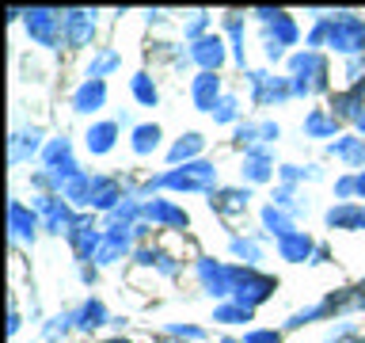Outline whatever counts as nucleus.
I'll return each instance as SVG.
<instances>
[{"label":"nucleus","mask_w":365,"mask_h":343,"mask_svg":"<svg viewBox=\"0 0 365 343\" xmlns=\"http://www.w3.org/2000/svg\"><path fill=\"white\" fill-rule=\"evenodd\" d=\"M198 191V194H213L217 191V168L210 164V160H190V164H179V168H168L160 172V176H153L148 183H141V194L137 199H145V194H156V191Z\"/></svg>","instance_id":"f257e3e1"},{"label":"nucleus","mask_w":365,"mask_h":343,"mask_svg":"<svg viewBox=\"0 0 365 343\" xmlns=\"http://www.w3.org/2000/svg\"><path fill=\"white\" fill-rule=\"evenodd\" d=\"M274 290H278V279L259 267H244V263H236L232 267V302L247 305V309H259L262 302H270Z\"/></svg>","instance_id":"f03ea898"},{"label":"nucleus","mask_w":365,"mask_h":343,"mask_svg":"<svg viewBox=\"0 0 365 343\" xmlns=\"http://www.w3.org/2000/svg\"><path fill=\"white\" fill-rule=\"evenodd\" d=\"M327 46L342 57H361L365 54V19L354 11H331L327 16Z\"/></svg>","instance_id":"7ed1b4c3"},{"label":"nucleus","mask_w":365,"mask_h":343,"mask_svg":"<svg viewBox=\"0 0 365 343\" xmlns=\"http://www.w3.org/2000/svg\"><path fill=\"white\" fill-rule=\"evenodd\" d=\"M23 27L38 46L46 50H57L65 42V11H53V8H27L23 11Z\"/></svg>","instance_id":"20e7f679"},{"label":"nucleus","mask_w":365,"mask_h":343,"mask_svg":"<svg viewBox=\"0 0 365 343\" xmlns=\"http://www.w3.org/2000/svg\"><path fill=\"white\" fill-rule=\"evenodd\" d=\"M42 168L53 176L57 194H61V187L76 176V172H84V168L76 164V156H73V141H68V137H50V141H46V149H42Z\"/></svg>","instance_id":"39448f33"},{"label":"nucleus","mask_w":365,"mask_h":343,"mask_svg":"<svg viewBox=\"0 0 365 343\" xmlns=\"http://www.w3.org/2000/svg\"><path fill=\"white\" fill-rule=\"evenodd\" d=\"M247 84H251L255 107H278V103L293 99L289 76H270V73H262V69H247Z\"/></svg>","instance_id":"423d86ee"},{"label":"nucleus","mask_w":365,"mask_h":343,"mask_svg":"<svg viewBox=\"0 0 365 343\" xmlns=\"http://www.w3.org/2000/svg\"><path fill=\"white\" fill-rule=\"evenodd\" d=\"M31 206L38 210V217H42V229L50 237H68V229L76 225V214H73V206H68L61 194H34L31 199Z\"/></svg>","instance_id":"0eeeda50"},{"label":"nucleus","mask_w":365,"mask_h":343,"mask_svg":"<svg viewBox=\"0 0 365 343\" xmlns=\"http://www.w3.org/2000/svg\"><path fill=\"white\" fill-rule=\"evenodd\" d=\"M68 244H73V256L80 259V267H88V263L96 259L99 244H103V233H99L96 217H91V214H76V225L68 229Z\"/></svg>","instance_id":"6e6552de"},{"label":"nucleus","mask_w":365,"mask_h":343,"mask_svg":"<svg viewBox=\"0 0 365 343\" xmlns=\"http://www.w3.org/2000/svg\"><path fill=\"white\" fill-rule=\"evenodd\" d=\"M130 252H137L133 248V229L130 225H110L107 233H103V244H99V252H96V267H110V263H118L122 256H130Z\"/></svg>","instance_id":"1a4fd4ad"},{"label":"nucleus","mask_w":365,"mask_h":343,"mask_svg":"<svg viewBox=\"0 0 365 343\" xmlns=\"http://www.w3.org/2000/svg\"><path fill=\"white\" fill-rule=\"evenodd\" d=\"M141 222L156 225V229H187L190 225V214L175 206L171 199H145V210H141Z\"/></svg>","instance_id":"9d476101"},{"label":"nucleus","mask_w":365,"mask_h":343,"mask_svg":"<svg viewBox=\"0 0 365 343\" xmlns=\"http://www.w3.org/2000/svg\"><path fill=\"white\" fill-rule=\"evenodd\" d=\"M289 76H301V80H308L316 91H327V61L319 57V50H297V54H289Z\"/></svg>","instance_id":"9b49d317"},{"label":"nucleus","mask_w":365,"mask_h":343,"mask_svg":"<svg viewBox=\"0 0 365 343\" xmlns=\"http://www.w3.org/2000/svg\"><path fill=\"white\" fill-rule=\"evenodd\" d=\"M198 282L210 297H232V267L213 256L198 259Z\"/></svg>","instance_id":"f8f14e48"},{"label":"nucleus","mask_w":365,"mask_h":343,"mask_svg":"<svg viewBox=\"0 0 365 343\" xmlns=\"http://www.w3.org/2000/svg\"><path fill=\"white\" fill-rule=\"evenodd\" d=\"M38 229H42V217H38V210H34V206L19 202V199H11V202H8V233H11V240L34 244Z\"/></svg>","instance_id":"ddd939ff"},{"label":"nucleus","mask_w":365,"mask_h":343,"mask_svg":"<svg viewBox=\"0 0 365 343\" xmlns=\"http://www.w3.org/2000/svg\"><path fill=\"white\" fill-rule=\"evenodd\" d=\"M190 61L202 69V73H221V65L228 61V42L221 34H205V39L190 42Z\"/></svg>","instance_id":"4468645a"},{"label":"nucleus","mask_w":365,"mask_h":343,"mask_svg":"<svg viewBox=\"0 0 365 343\" xmlns=\"http://www.w3.org/2000/svg\"><path fill=\"white\" fill-rule=\"evenodd\" d=\"M96 39V11L88 8H68L65 11V46L68 50H84Z\"/></svg>","instance_id":"2eb2a0df"},{"label":"nucleus","mask_w":365,"mask_h":343,"mask_svg":"<svg viewBox=\"0 0 365 343\" xmlns=\"http://www.w3.org/2000/svg\"><path fill=\"white\" fill-rule=\"evenodd\" d=\"M125 194H130V187L118 176H91V210H103V214L118 210Z\"/></svg>","instance_id":"dca6fc26"},{"label":"nucleus","mask_w":365,"mask_h":343,"mask_svg":"<svg viewBox=\"0 0 365 343\" xmlns=\"http://www.w3.org/2000/svg\"><path fill=\"white\" fill-rule=\"evenodd\" d=\"M331 114H335L339 122L358 126V119L365 114V80L361 84H350L346 91H335V96H331Z\"/></svg>","instance_id":"f3484780"},{"label":"nucleus","mask_w":365,"mask_h":343,"mask_svg":"<svg viewBox=\"0 0 365 343\" xmlns=\"http://www.w3.org/2000/svg\"><path fill=\"white\" fill-rule=\"evenodd\" d=\"M42 130L38 126H19L16 134L8 137V160L11 164H27L31 156H38L42 153Z\"/></svg>","instance_id":"a211bd4d"},{"label":"nucleus","mask_w":365,"mask_h":343,"mask_svg":"<svg viewBox=\"0 0 365 343\" xmlns=\"http://www.w3.org/2000/svg\"><path fill=\"white\" fill-rule=\"evenodd\" d=\"M316 248H319V244L304 233V229H293L289 237H282V240H278V256H282L285 263H312Z\"/></svg>","instance_id":"6ab92c4d"},{"label":"nucleus","mask_w":365,"mask_h":343,"mask_svg":"<svg viewBox=\"0 0 365 343\" xmlns=\"http://www.w3.org/2000/svg\"><path fill=\"white\" fill-rule=\"evenodd\" d=\"M107 107V80H84L76 91H73V111L76 114H96Z\"/></svg>","instance_id":"aec40b11"},{"label":"nucleus","mask_w":365,"mask_h":343,"mask_svg":"<svg viewBox=\"0 0 365 343\" xmlns=\"http://www.w3.org/2000/svg\"><path fill=\"white\" fill-rule=\"evenodd\" d=\"M324 225L327 229H346V233H361L365 229V206H358V202L331 206V210L324 214Z\"/></svg>","instance_id":"412c9836"},{"label":"nucleus","mask_w":365,"mask_h":343,"mask_svg":"<svg viewBox=\"0 0 365 343\" xmlns=\"http://www.w3.org/2000/svg\"><path fill=\"white\" fill-rule=\"evenodd\" d=\"M190 96H194V107L205 111V114H213V107L221 103V76L217 73H198L194 76V84H190Z\"/></svg>","instance_id":"4be33fe9"},{"label":"nucleus","mask_w":365,"mask_h":343,"mask_svg":"<svg viewBox=\"0 0 365 343\" xmlns=\"http://www.w3.org/2000/svg\"><path fill=\"white\" fill-rule=\"evenodd\" d=\"M327 153L339 156L342 164L365 172V137H361V134H342V137H335V141L327 145Z\"/></svg>","instance_id":"5701e85b"},{"label":"nucleus","mask_w":365,"mask_h":343,"mask_svg":"<svg viewBox=\"0 0 365 343\" xmlns=\"http://www.w3.org/2000/svg\"><path fill=\"white\" fill-rule=\"evenodd\" d=\"M118 130H122L118 122H91L88 134H84L88 153H91V156H107L110 149L118 145Z\"/></svg>","instance_id":"b1692460"},{"label":"nucleus","mask_w":365,"mask_h":343,"mask_svg":"<svg viewBox=\"0 0 365 343\" xmlns=\"http://www.w3.org/2000/svg\"><path fill=\"white\" fill-rule=\"evenodd\" d=\"M247 199H251L247 187H217L210 194V206H213V214L232 217V214H244L247 210Z\"/></svg>","instance_id":"393cba45"},{"label":"nucleus","mask_w":365,"mask_h":343,"mask_svg":"<svg viewBox=\"0 0 365 343\" xmlns=\"http://www.w3.org/2000/svg\"><path fill=\"white\" fill-rule=\"evenodd\" d=\"M274 176V156L267 145H255L244 153V179L247 183H267Z\"/></svg>","instance_id":"a878e982"},{"label":"nucleus","mask_w":365,"mask_h":343,"mask_svg":"<svg viewBox=\"0 0 365 343\" xmlns=\"http://www.w3.org/2000/svg\"><path fill=\"white\" fill-rule=\"evenodd\" d=\"M297 39H301V31H297V23H293V16L289 11H278L267 27H262V42H274V46H297Z\"/></svg>","instance_id":"bb28decb"},{"label":"nucleus","mask_w":365,"mask_h":343,"mask_svg":"<svg viewBox=\"0 0 365 343\" xmlns=\"http://www.w3.org/2000/svg\"><path fill=\"white\" fill-rule=\"evenodd\" d=\"M202 149H205V137L202 134H182L175 145L168 149V164L179 168V164H190V160H202Z\"/></svg>","instance_id":"cd10ccee"},{"label":"nucleus","mask_w":365,"mask_h":343,"mask_svg":"<svg viewBox=\"0 0 365 343\" xmlns=\"http://www.w3.org/2000/svg\"><path fill=\"white\" fill-rule=\"evenodd\" d=\"M160 137H164V130H160L156 122H137L133 134H130V149L137 156H153L160 149Z\"/></svg>","instance_id":"c85d7f7f"},{"label":"nucleus","mask_w":365,"mask_h":343,"mask_svg":"<svg viewBox=\"0 0 365 343\" xmlns=\"http://www.w3.org/2000/svg\"><path fill=\"white\" fill-rule=\"evenodd\" d=\"M304 137H342L339 134V119L331 111H324V107L308 111L304 114Z\"/></svg>","instance_id":"c756f323"},{"label":"nucleus","mask_w":365,"mask_h":343,"mask_svg":"<svg viewBox=\"0 0 365 343\" xmlns=\"http://www.w3.org/2000/svg\"><path fill=\"white\" fill-rule=\"evenodd\" d=\"M259 217H262V229H267L270 237H278V240H282V237H289L293 229H297V225H293V214H289V210H282V206H274V202L262 206V214H259Z\"/></svg>","instance_id":"7c9ffc66"},{"label":"nucleus","mask_w":365,"mask_h":343,"mask_svg":"<svg viewBox=\"0 0 365 343\" xmlns=\"http://www.w3.org/2000/svg\"><path fill=\"white\" fill-rule=\"evenodd\" d=\"M61 199L73 206V210H84V206H91V176L88 172H76L73 179L61 187Z\"/></svg>","instance_id":"2f4dec72"},{"label":"nucleus","mask_w":365,"mask_h":343,"mask_svg":"<svg viewBox=\"0 0 365 343\" xmlns=\"http://www.w3.org/2000/svg\"><path fill=\"white\" fill-rule=\"evenodd\" d=\"M107 320H110L107 317V305H103L99 297H88V302L76 309V328L80 332H96V328L107 324Z\"/></svg>","instance_id":"473e14b6"},{"label":"nucleus","mask_w":365,"mask_h":343,"mask_svg":"<svg viewBox=\"0 0 365 343\" xmlns=\"http://www.w3.org/2000/svg\"><path fill=\"white\" fill-rule=\"evenodd\" d=\"M225 34H228V42H232L236 65L244 69L247 65V54H244V19H240V11H228V16H225Z\"/></svg>","instance_id":"72a5a7b5"},{"label":"nucleus","mask_w":365,"mask_h":343,"mask_svg":"<svg viewBox=\"0 0 365 343\" xmlns=\"http://www.w3.org/2000/svg\"><path fill=\"white\" fill-rule=\"evenodd\" d=\"M130 91H133V99L141 103V107H156L160 103V88H156V80L148 73H133L130 76Z\"/></svg>","instance_id":"f704fd0d"},{"label":"nucleus","mask_w":365,"mask_h":343,"mask_svg":"<svg viewBox=\"0 0 365 343\" xmlns=\"http://www.w3.org/2000/svg\"><path fill=\"white\" fill-rule=\"evenodd\" d=\"M228 252H232L244 267H259V259H262V248H259L255 237H232L228 240Z\"/></svg>","instance_id":"c9c22d12"},{"label":"nucleus","mask_w":365,"mask_h":343,"mask_svg":"<svg viewBox=\"0 0 365 343\" xmlns=\"http://www.w3.org/2000/svg\"><path fill=\"white\" fill-rule=\"evenodd\" d=\"M213 320H221V324H244V320H255V309H247L240 302H221L213 309Z\"/></svg>","instance_id":"e433bc0d"},{"label":"nucleus","mask_w":365,"mask_h":343,"mask_svg":"<svg viewBox=\"0 0 365 343\" xmlns=\"http://www.w3.org/2000/svg\"><path fill=\"white\" fill-rule=\"evenodd\" d=\"M118 65H122V57H118V54H114V50H103V54H96V57H91V65H88V76H91V80H103L107 73H114Z\"/></svg>","instance_id":"4c0bfd02"},{"label":"nucleus","mask_w":365,"mask_h":343,"mask_svg":"<svg viewBox=\"0 0 365 343\" xmlns=\"http://www.w3.org/2000/svg\"><path fill=\"white\" fill-rule=\"evenodd\" d=\"M274 206H282V210H289L293 217L304 210V202H297V191H293V183H282L278 191H274V199H270Z\"/></svg>","instance_id":"58836bf2"},{"label":"nucleus","mask_w":365,"mask_h":343,"mask_svg":"<svg viewBox=\"0 0 365 343\" xmlns=\"http://www.w3.org/2000/svg\"><path fill=\"white\" fill-rule=\"evenodd\" d=\"M278 176H282V183H297V179H319V168H316V164H308V168H301V164H282V168H278Z\"/></svg>","instance_id":"ea45409f"},{"label":"nucleus","mask_w":365,"mask_h":343,"mask_svg":"<svg viewBox=\"0 0 365 343\" xmlns=\"http://www.w3.org/2000/svg\"><path fill=\"white\" fill-rule=\"evenodd\" d=\"M240 119V103H236V96H221V103L213 107V122H236Z\"/></svg>","instance_id":"a19ab883"},{"label":"nucleus","mask_w":365,"mask_h":343,"mask_svg":"<svg viewBox=\"0 0 365 343\" xmlns=\"http://www.w3.org/2000/svg\"><path fill=\"white\" fill-rule=\"evenodd\" d=\"M232 141H236V149H244V153H247V149H255V145H259V122H255V126H251V122H240Z\"/></svg>","instance_id":"79ce46f5"},{"label":"nucleus","mask_w":365,"mask_h":343,"mask_svg":"<svg viewBox=\"0 0 365 343\" xmlns=\"http://www.w3.org/2000/svg\"><path fill=\"white\" fill-rule=\"evenodd\" d=\"M205 27H210V16H205V11H194V16H190V23L182 27V34H187L190 42H198V39H205V34H210Z\"/></svg>","instance_id":"37998d69"},{"label":"nucleus","mask_w":365,"mask_h":343,"mask_svg":"<svg viewBox=\"0 0 365 343\" xmlns=\"http://www.w3.org/2000/svg\"><path fill=\"white\" fill-rule=\"evenodd\" d=\"M327 34H331V27H327V16H319V19H316V27L308 31L304 46H308V50H316V46H327Z\"/></svg>","instance_id":"c03bdc74"},{"label":"nucleus","mask_w":365,"mask_h":343,"mask_svg":"<svg viewBox=\"0 0 365 343\" xmlns=\"http://www.w3.org/2000/svg\"><path fill=\"white\" fill-rule=\"evenodd\" d=\"M168 336L171 339H205V328H198V324H168Z\"/></svg>","instance_id":"a18cd8bd"},{"label":"nucleus","mask_w":365,"mask_h":343,"mask_svg":"<svg viewBox=\"0 0 365 343\" xmlns=\"http://www.w3.org/2000/svg\"><path fill=\"white\" fill-rule=\"evenodd\" d=\"M327 343H361V336H358V328H354L350 320H342V324L327 336Z\"/></svg>","instance_id":"49530a36"},{"label":"nucleus","mask_w":365,"mask_h":343,"mask_svg":"<svg viewBox=\"0 0 365 343\" xmlns=\"http://www.w3.org/2000/svg\"><path fill=\"white\" fill-rule=\"evenodd\" d=\"M335 199H358V176H342L339 183H335Z\"/></svg>","instance_id":"de8ad7c7"},{"label":"nucleus","mask_w":365,"mask_h":343,"mask_svg":"<svg viewBox=\"0 0 365 343\" xmlns=\"http://www.w3.org/2000/svg\"><path fill=\"white\" fill-rule=\"evenodd\" d=\"M244 343H282V332H274V328H251Z\"/></svg>","instance_id":"09e8293b"},{"label":"nucleus","mask_w":365,"mask_h":343,"mask_svg":"<svg viewBox=\"0 0 365 343\" xmlns=\"http://www.w3.org/2000/svg\"><path fill=\"white\" fill-rule=\"evenodd\" d=\"M346 80L350 84H361L365 80V54L361 57H346Z\"/></svg>","instance_id":"8fccbe9b"},{"label":"nucleus","mask_w":365,"mask_h":343,"mask_svg":"<svg viewBox=\"0 0 365 343\" xmlns=\"http://www.w3.org/2000/svg\"><path fill=\"white\" fill-rule=\"evenodd\" d=\"M278 137H282V126L278 122H259V145H274V141H278Z\"/></svg>","instance_id":"3c124183"},{"label":"nucleus","mask_w":365,"mask_h":343,"mask_svg":"<svg viewBox=\"0 0 365 343\" xmlns=\"http://www.w3.org/2000/svg\"><path fill=\"white\" fill-rule=\"evenodd\" d=\"M133 259L141 263V267H156V263H160V252H156V248H137Z\"/></svg>","instance_id":"603ef678"},{"label":"nucleus","mask_w":365,"mask_h":343,"mask_svg":"<svg viewBox=\"0 0 365 343\" xmlns=\"http://www.w3.org/2000/svg\"><path fill=\"white\" fill-rule=\"evenodd\" d=\"M156 267H160V274H168V279H175V274H179V263L171 259L168 252H160V263H156Z\"/></svg>","instance_id":"864d4df0"},{"label":"nucleus","mask_w":365,"mask_h":343,"mask_svg":"<svg viewBox=\"0 0 365 343\" xmlns=\"http://www.w3.org/2000/svg\"><path fill=\"white\" fill-rule=\"evenodd\" d=\"M19 332V313H16V305H8V336H16Z\"/></svg>","instance_id":"5fc2aeb1"},{"label":"nucleus","mask_w":365,"mask_h":343,"mask_svg":"<svg viewBox=\"0 0 365 343\" xmlns=\"http://www.w3.org/2000/svg\"><path fill=\"white\" fill-rule=\"evenodd\" d=\"M262 50H267L270 61H282V57H285V50H282V46H274V42H262Z\"/></svg>","instance_id":"6e6d98bb"},{"label":"nucleus","mask_w":365,"mask_h":343,"mask_svg":"<svg viewBox=\"0 0 365 343\" xmlns=\"http://www.w3.org/2000/svg\"><path fill=\"white\" fill-rule=\"evenodd\" d=\"M80 279H84V282H96V263H88V267H80Z\"/></svg>","instance_id":"4d7b16f0"},{"label":"nucleus","mask_w":365,"mask_h":343,"mask_svg":"<svg viewBox=\"0 0 365 343\" xmlns=\"http://www.w3.org/2000/svg\"><path fill=\"white\" fill-rule=\"evenodd\" d=\"M327 259H331V252L319 244V248H316V256H312V263H327Z\"/></svg>","instance_id":"13d9d810"},{"label":"nucleus","mask_w":365,"mask_h":343,"mask_svg":"<svg viewBox=\"0 0 365 343\" xmlns=\"http://www.w3.org/2000/svg\"><path fill=\"white\" fill-rule=\"evenodd\" d=\"M358 176V199H365V172H354Z\"/></svg>","instance_id":"bf43d9fd"},{"label":"nucleus","mask_w":365,"mask_h":343,"mask_svg":"<svg viewBox=\"0 0 365 343\" xmlns=\"http://www.w3.org/2000/svg\"><path fill=\"white\" fill-rule=\"evenodd\" d=\"M354 134H361V137H365V114L358 119V130H354Z\"/></svg>","instance_id":"052dcab7"},{"label":"nucleus","mask_w":365,"mask_h":343,"mask_svg":"<svg viewBox=\"0 0 365 343\" xmlns=\"http://www.w3.org/2000/svg\"><path fill=\"white\" fill-rule=\"evenodd\" d=\"M221 343H244V339H232V336H225V339H221Z\"/></svg>","instance_id":"680f3d73"},{"label":"nucleus","mask_w":365,"mask_h":343,"mask_svg":"<svg viewBox=\"0 0 365 343\" xmlns=\"http://www.w3.org/2000/svg\"><path fill=\"white\" fill-rule=\"evenodd\" d=\"M107 343H130V339H122V336H114V339H107Z\"/></svg>","instance_id":"e2e57ef3"},{"label":"nucleus","mask_w":365,"mask_h":343,"mask_svg":"<svg viewBox=\"0 0 365 343\" xmlns=\"http://www.w3.org/2000/svg\"><path fill=\"white\" fill-rule=\"evenodd\" d=\"M46 343H61V339H46Z\"/></svg>","instance_id":"0e129e2a"},{"label":"nucleus","mask_w":365,"mask_h":343,"mask_svg":"<svg viewBox=\"0 0 365 343\" xmlns=\"http://www.w3.org/2000/svg\"><path fill=\"white\" fill-rule=\"evenodd\" d=\"M168 343H182V339H168Z\"/></svg>","instance_id":"69168bd1"},{"label":"nucleus","mask_w":365,"mask_h":343,"mask_svg":"<svg viewBox=\"0 0 365 343\" xmlns=\"http://www.w3.org/2000/svg\"><path fill=\"white\" fill-rule=\"evenodd\" d=\"M361 313H365V305H361Z\"/></svg>","instance_id":"338daca9"},{"label":"nucleus","mask_w":365,"mask_h":343,"mask_svg":"<svg viewBox=\"0 0 365 343\" xmlns=\"http://www.w3.org/2000/svg\"><path fill=\"white\" fill-rule=\"evenodd\" d=\"M361 343H365V336H361Z\"/></svg>","instance_id":"774afa93"}]
</instances>
